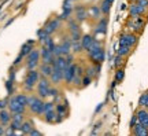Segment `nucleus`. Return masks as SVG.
Here are the masks:
<instances>
[{
  "label": "nucleus",
  "instance_id": "f257e3e1",
  "mask_svg": "<svg viewBox=\"0 0 148 136\" xmlns=\"http://www.w3.org/2000/svg\"><path fill=\"white\" fill-rule=\"evenodd\" d=\"M44 102L37 95H27V109L34 115H42L44 114Z\"/></svg>",
  "mask_w": 148,
  "mask_h": 136
},
{
  "label": "nucleus",
  "instance_id": "f03ea898",
  "mask_svg": "<svg viewBox=\"0 0 148 136\" xmlns=\"http://www.w3.org/2000/svg\"><path fill=\"white\" fill-rule=\"evenodd\" d=\"M38 80H40V72H38V69L27 70L26 76H25V79H23L22 87H23V89H25L26 92H32L33 89L36 88Z\"/></svg>",
  "mask_w": 148,
  "mask_h": 136
},
{
  "label": "nucleus",
  "instance_id": "7ed1b4c3",
  "mask_svg": "<svg viewBox=\"0 0 148 136\" xmlns=\"http://www.w3.org/2000/svg\"><path fill=\"white\" fill-rule=\"evenodd\" d=\"M51 87H52L51 80L48 79V77H41L40 76V80H38V83L36 85V95L40 96L41 99H47L48 95H49Z\"/></svg>",
  "mask_w": 148,
  "mask_h": 136
},
{
  "label": "nucleus",
  "instance_id": "20e7f679",
  "mask_svg": "<svg viewBox=\"0 0 148 136\" xmlns=\"http://www.w3.org/2000/svg\"><path fill=\"white\" fill-rule=\"evenodd\" d=\"M145 26V19L143 18V15H134V17H130L129 21H127V28L129 30L133 32V33H141Z\"/></svg>",
  "mask_w": 148,
  "mask_h": 136
},
{
  "label": "nucleus",
  "instance_id": "39448f33",
  "mask_svg": "<svg viewBox=\"0 0 148 136\" xmlns=\"http://www.w3.org/2000/svg\"><path fill=\"white\" fill-rule=\"evenodd\" d=\"M40 50L33 48L30 52L25 57V63H26V69L27 70H32V69H37L40 65Z\"/></svg>",
  "mask_w": 148,
  "mask_h": 136
},
{
  "label": "nucleus",
  "instance_id": "423d86ee",
  "mask_svg": "<svg viewBox=\"0 0 148 136\" xmlns=\"http://www.w3.org/2000/svg\"><path fill=\"white\" fill-rule=\"evenodd\" d=\"M138 41V36L133 32H127V33H122L119 36V46H129V47H134Z\"/></svg>",
  "mask_w": 148,
  "mask_h": 136
},
{
  "label": "nucleus",
  "instance_id": "0eeeda50",
  "mask_svg": "<svg viewBox=\"0 0 148 136\" xmlns=\"http://www.w3.org/2000/svg\"><path fill=\"white\" fill-rule=\"evenodd\" d=\"M77 73V63L73 62L67 65L66 69H64V76H63V83H66L67 85H71L73 84V79Z\"/></svg>",
  "mask_w": 148,
  "mask_h": 136
},
{
  "label": "nucleus",
  "instance_id": "6e6552de",
  "mask_svg": "<svg viewBox=\"0 0 148 136\" xmlns=\"http://www.w3.org/2000/svg\"><path fill=\"white\" fill-rule=\"evenodd\" d=\"M7 109L10 110L11 113H22V114H25L27 107L21 105L14 96H10V98H8V106H7Z\"/></svg>",
  "mask_w": 148,
  "mask_h": 136
},
{
  "label": "nucleus",
  "instance_id": "1a4fd4ad",
  "mask_svg": "<svg viewBox=\"0 0 148 136\" xmlns=\"http://www.w3.org/2000/svg\"><path fill=\"white\" fill-rule=\"evenodd\" d=\"M86 55H88V59L90 61V63H103L106 61V50L103 47L93 51V52L86 54Z\"/></svg>",
  "mask_w": 148,
  "mask_h": 136
},
{
  "label": "nucleus",
  "instance_id": "9d476101",
  "mask_svg": "<svg viewBox=\"0 0 148 136\" xmlns=\"http://www.w3.org/2000/svg\"><path fill=\"white\" fill-rule=\"evenodd\" d=\"M60 26H62V21H60L59 18H52V19H48V21L45 22L44 29L47 30L48 35L52 36L53 33H56V32L60 29Z\"/></svg>",
  "mask_w": 148,
  "mask_h": 136
},
{
  "label": "nucleus",
  "instance_id": "9b49d317",
  "mask_svg": "<svg viewBox=\"0 0 148 136\" xmlns=\"http://www.w3.org/2000/svg\"><path fill=\"white\" fill-rule=\"evenodd\" d=\"M107 26H108V18L107 17H100L97 19V25L95 28V32H93V36H104L107 33Z\"/></svg>",
  "mask_w": 148,
  "mask_h": 136
},
{
  "label": "nucleus",
  "instance_id": "f8f14e48",
  "mask_svg": "<svg viewBox=\"0 0 148 136\" xmlns=\"http://www.w3.org/2000/svg\"><path fill=\"white\" fill-rule=\"evenodd\" d=\"M74 18L77 19L78 22H84L86 21L89 17H88V7L79 4L74 7Z\"/></svg>",
  "mask_w": 148,
  "mask_h": 136
},
{
  "label": "nucleus",
  "instance_id": "ddd939ff",
  "mask_svg": "<svg viewBox=\"0 0 148 136\" xmlns=\"http://www.w3.org/2000/svg\"><path fill=\"white\" fill-rule=\"evenodd\" d=\"M53 59H55V55H53L52 50L41 46V48H40V61L42 63H52Z\"/></svg>",
  "mask_w": 148,
  "mask_h": 136
},
{
  "label": "nucleus",
  "instance_id": "4468645a",
  "mask_svg": "<svg viewBox=\"0 0 148 136\" xmlns=\"http://www.w3.org/2000/svg\"><path fill=\"white\" fill-rule=\"evenodd\" d=\"M63 76H64V70H62V69H55V68H53L52 74L49 76L51 84H52V85H56V87H58L59 84L63 83Z\"/></svg>",
  "mask_w": 148,
  "mask_h": 136
},
{
  "label": "nucleus",
  "instance_id": "2eb2a0df",
  "mask_svg": "<svg viewBox=\"0 0 148 136\" xmlns=\"http://www.w3.org/2000/svg\"><path fill=\"white\" fill-rule=\"evenodd\" d=\"M147 12V8L143 7V6L140 4L138 1H134V3H130L129 6V14L130 17H134V15H144Z\"/></svg>",
  "mask_w": 148,
  "mask_h": 136
},
{
  "label": "nucleus",
  "instance_id": "dca6fc26",
  "mask_svg": "<svg viewBox=\"0 0 148 136\" xmlns=\"http://www.w3.org/2000/svg\"><path fill=\"white\" fill-rule=\"evenodd\" d=\"M38 72H40V76L41 77H48L49 79V76L52 74V70H53V66L52 63H42L40 62V65H38Z\"/></svg>",
  "mask_w": 148,
  "mask_h": 136
},
{
  "label": "nucleus",
  "instance_id": "f3484780",
  "mask_svg": "<svg viewBox=\"0 0 148 136\" xmlns=\"http://www.w3.org/2000/svg\"><path fill=\"white\" fill-rule=\"evenodd\" d=\"M132 133L134 136H148V128L137 121V122L132 126Z\"/></svg>",
  "mask_w": 148,
  "mask_h": 136
},
{
  "label": "nucleus",
  "instance_id": "a211bd4d",
  "mask_svg": "<svg viewBox=\"0 0 148 136\" xmlns=\"http://www.w3.org/2000/svg\"><path fill=\"white\" fill-rule=\"evenodd\" d=\"M11 122V111L8 109H1L0 110V124L7 128Z\"/></svg>",
  "mask_w": 148,
  "mask_h": 136
},
{
  "label": "nucleus",
  "instance_id": "6ab92c4d",
  "mask_svg": "<svg viewBox=\"0 0 148 136\" xmlns=\"http://www.w3.org/2000/svg\"><path fill=\"white\" fill-rule=\"evenodd\" d=\"M136 115H137L138 122H141L144 126L148 128V109L145 107H140V109L136 111Z\"/></svg>",
  "mask_w": 148,
  "mask_h": 136
},
{
  "label": "nucleus",
  "instance_id": "aec40b11",
  "mask_svg": "<svg viewBox=\"0 0 148 136\" xmlns=\"http://www.w3.org/2000/svg\"><path fill=\"white\" fill-rule=\"evenodd\" d=\"M101 15H103V14H101V10L99 6L92 4L88 7V17H89V18H92V19H99Z\"/></svg>",
  "mask_w": 148,
  "mask_h": 136
},
{
  "label": "nucleus",
  "instance_id": "412c9836",
  "mask_svg": "<svg viewBox=\"0 0 148 136\" xmlns=\"http://www.w3.org/2000/svg\"><path fill=\"white\" fill-rule=\"evenodd\" d=\"M66 23H67V32H69V33L81 32V29H79V22L77 21L75 18H69V19L66 21Z\"/></svg>",
  "mask_w": 148,
  "mask_h": 136
},
{
  "label": "nucleus",
  "instance_id": "4be33fe9",
  "mask_svg": "<svg viewBox=\"0 0 148 136\" xmlns=\"http://www.w3.org/2000/svg\"><path fill=\"white\" fill-rule=\"evenodd\" d=\"M93 39H95V36H93V35H89V33L81 36V46H82V50H84V51H86V50L90 47Z\"/></svg>",
  "mask_w": 148,
  "mask_h": 136
},
{
  "label": "nucleus",
  "instance_id": "5701e85b",
  "mask_svg": "<svg viewBox=\"0 0 148 136\" xmlns=\"http://www.w3.org/2000/svg\"><path fill=\"white\" fill-rule=\"evenodd\" d=\"M52 66L55 69H62V70H64V69H66V66H67L66 58H64L63 55L55 57V59H53V62H52Z\"/></svg>",
  "mask_w": 148,
  "mask_h": 136
},
{
  "label": "nucleus",
  "instance_id": "b1692460",
  "mask_svg": "<svg viewBox=\"0 0 148 136\" xmlns=\"http://www.w3.org/2000/svg\"><path fill=\"white\" fill-rule=\"evenodd\" d=\"M112 3H114V0H101V3L99 4V7H100L101 14H103V15H108V14H110Z\"/></svg>",
  "mask_w": 148,
  "mask_h": 136
},
{
  "label": "nucleus",
  "instance_id": "393cba45",
  "mask_svg": "<svg viewBox=\"0 0 148 136\" xmlns=\"http://www.w3.org/2000/svg\"><path fill=\"white\" fill-rule=\"evenodd\" d=\"M33 48H34V40H27V41L21 47V51H19V54H21L22 57H26V55L30 52V51H32Z\"/></svg>",
  "mask_w": 148,
  "mask_h": 136
},
{
  "label": "nucleus",
  "instance_id": "a878e982",
  "mask_svg": "<svg viewBox=\"0 0 148 136\" xmlns=\"http://www.w3.org/2000/svg\"><path fill=\"white\" fill-rule=\"evenodd\" d=\"M33 128H34V125H33L32 121L25 118V121L22 122V126H21V129H19V132H21V133H23V135H29Z\"/></svg>",
  "mask_w": 148,
  "mask_h": 136
},
{
  "label": "nucleus",
  "instance_id": "bb28decb",
  "mask_svg": "<svg viewBox=\"0 0 148 136\" xmlns=\"http://www.w3.org/2000/svg\"><path fill=\"white\" fill-rule=\"evenodd\" d=\"M44 120H45V122H48V124H53V122H56V111H55V109L53 110H48V111H44Z\"/></svg>",
  "mask_w": 148,
  "mask_h": 136
},
{
  "label": "nucleus",
  "instance_id": "cd10ccee",
  "mask_svg": "<svg viewBox=\"0 0 148 136\" xmlns=\"http://www.w3.org/2000/svg\"><path fill=\"white\" fill-rule=\"evenodd\" d=\"M130 52H132V47H129V46H119L118 50H116V54L121 55V57H123V58L129 57Z\"/></svg>",
  "mask_w": 148,
  "mask_h": 136
},
{
  "label": "nucleus",
  "instance_id": "c85d7f7f",
  "mask_svg": "<svg viewBox=\"0 0 148 136\" xmlns=\"http://www.w3.org/2000/svg\"><path fill=\"white\" fill-rule=\"evenodd\" d=\"M82 51H84V50H82V46H81V40H78V41H71V52H73L74 55L81 54Z\"/></svg>",
  "mask_w": 148,
  "mask_h": 136
},
{
  "label": "nucleus",
  "instance_id": "c756f323",
  "mask_svg": "<svg viewBox=\"0 0 148 136\" xmlns=\"http://www.w3.org/2000/svg\"><path fill=\"white\" fill-rule=\"evenodd\" d=\"M12 96H14L21 105L27 107V94H16V95H12Z\"/></svg>",
  "mask_w": 148,
  "mask_h": 136
},
{
  "label": "nucleus",
  "instance_id": "7c9ffc66",
  "mask_svg": "<svg viewBox=\"0 0 148 136\" xmlns=\"http://www.w3.org/2000/svg\"><path fill=\"white\" fill-rule=\"evenodd\" d=\"M49 36H51V35H48L47 30H45L44 28H41V29H38V30H37V39H38V41L40 43H42L47 37H49Z\"/></svg>",
  "mask_w": 148,
  "mask_h": 136
},
{
  "label": "nucleus",
  "instance_id": "2f4dec72",
  "mask_svg": "<svg viewBox=\"0 0 148 136\" xmlns=\"http://www.w3.org/2000/svg\"><path fill=\"white\" fill-rule=\"evenodd\" d=\"M74 10H62V14L58 17L60 21H67L69 18H71V15H73Z\"/></svg>",
  "mask_w": 148,
  "mask_h": 136
},
{
  "label": "nucleus",
  "instance_id": "473e14b6",
  "mask_svg": "<svg viewBox=\"0 0 148 136\" xmlns=\"http://www.w3.org/2000/svg\"><path fill=\"white\" fill-rule=\"evenodd\" d=\"M123 77H125V70L122 68H118L115 72V76H114V80H115L116 83H121L122 80H123Z\"/></svg>",
  "mask_w": 148,
  "mask_h": 136
},
{
  "label": "nucleus",
  "instance_id": "72a5a7b5",
  "mask_svg": "<svg viewBox=\"0 0 148 136\" xmlns=\"http://www.w3.org/2000/svg\"><path fill=\"white\" fill-rule=\"evenodd\" d=\"M44 47H47V48H49V50H53V47H55V41H53V39H52V36H49V37H47L44 41L41 43Z\"/></svg>",
  "mask_w": 148,
  "mask_h": 136
},
{
  "label": "nucleus",
  "instance_id": "f704fd0d",
  "mask_svg": "<svg viewBox=\"0 0 148 136\" xmlns=\"http://www.w3.org/2000/svg\"><path fill=\"white\" fill-rule=\"evenodd\" d=\"M62 10H74V0H64Z\"/></svg>",
  "mask_w": 148,
  "mask_h": 136
},
{
  "label": "nucleus",
  "instance_id": "c9c22d12",
  "mask_svg": "<svg viewBox=\"0 0 148 136\" xmlns=\"http://www.w3.org/2000/svg\"><path fill=\"white\" fill-rule=\"evenodd\" d=\"M112 61H114V66L118 69V68H121L122 63H123V57H121V55H118V54H116Z\"/></svg>",
  "mask_w": 148,
  "mask_h": 136
},
{
  "label": "nucleus",
  "instance_id": "e433bc0d",
  "mask_svg": "<svg viewBox=\"0 0 148 136\" xmlns=\"http://www.w3.org/2000/svg\"><path fill=\"white\" fill-rule=\"evenodd\" d=\"M147 96H148V94H147V92H144V94H141V96L138 98V106H140V107H144V106H145Z\"/></svg>",
  "mask_w": 148,
  "mask_h": 136
},
{
  "label": "nucleus",
  "instance_id": "4c0bfd02",
  "mask_svg": "<svg viewBox=\"0 0 148 136\" xmlns=\"http://www.w3.org/2000/svg\"><path fill=\"white\" fill-rule=\"evenodd\" d=\"M92 77H89V76H86V74H84V77H82V88H85V87H88L90 83H92Z\"/></svg>",
  "mask_w": 148,
  "mask_h": 136
},
{
  "label": "nucleus",
  "instance_id": "58836bf2",
  "mask_svg": "<svg viewBox=\"0 0 148 136\" xmlns=\"http://www.w3.org/2000/svg\"><path fill=\"white\" fill-rule=\"evenodd\" d=\"M55 109V102L51 100V102H44V111H48V110H53Z\"/></svg>",
  "mask_w": 148,
  "mask_h": 136
},
{
  "label": "nucleus",
  "instance_id": "ea45409f",
  "mask_svg": "<svg viewBox=\"0 0 148 136\" xmlns=\"http://www.w3.org/2000/svg\"><path fill=\"white\" fill-rule=\"evenodd\" d=\"M7 106H8V98L0 99V110H1V109H7Z\"/></svg>",
  "mask_w": 148,
  "mask_h": 136
},
{
  "label": "nucleus",
  "instance_id": "a19ab883",
  "mask_svg": "<svg viewBox=\"0 0 148 136\" xmlns=\"http://www.w3.org/2000/svg\"><path fill=\"white\" fill-rule=\"evenodd\" d=\"M22 59H25V57H22L21 54L15 58V61H14V66H18V65H21L22 63Z\"/></svg>",
  "mask_w": 148,
  "mask_h": 136
},
{
  "label": "nucleus",
  "instance_id": "79ce46f5",
  "mask_svg": "<svg viewBox=\"0 0 148 136\" xmlns=\"http://www.w3.org/2000/svg\"><path fill=\"white\" fill-rule=\"evenodd\" d=\"M29 135H32V136H40V135H41V132L37 131L36 128H33L32 131H30V133H29Z\"/></svg>",
  "mask_w": 148,
  "mask_h": 136
},
{
  "label": "nucleus",
  "instance_id": "37998d69",
  "mask_svg": "<svg viewBox=\"0 0 148 136\" xmlns=\"http://www.w3.org/2000/svg\"><path fill=\"white\" fill-rule=\"evenodd\" d=\"M137 121H138V120H137V115L134 114V115H133V117H132V120H130V128H132V126L134 125V124H136Z\"/></svg>",
  "mask_w": 148,
  "mask_h": 136
},
{
  "label": "nucleus",
  "instance_id": "c03bdc74",
  "mask_svg": "<svg viewBox=\"0 0 148 136\" xmlns=\"http://www.w3.org/2000/svg\"><path fill=\"white\" fill-rule=\"evenodd\" d=\"M138 3H140V4L143 6V7H145V8L148 10V0H138Z\"/></svg>",
  "mask_w": 148,
  "mask_h": 136
},
{
  "label": "nucleus",
  "instance_id": "a18cd8bd",
  "mask_svg": "<svg viewBox=\"0 0 148 136\" xmlns=\"http://www.w3.org/2000/svg\"><path fill=\"white\" fill-rule=\"evenodd\" d=\"M1 135H4V126L0 124V136H1Z\"/></svg>",
  "mask_w": 148,
  "mask_h": 136
},
{
  "label": "nucleus",
  "instance_id": "49530a36",
  "mask_svg": "<svg viewBox=\"0 0 148 136\" xmlns=\"http://www.w3.org/2000/svg\"><path fill=\"white\" fill-rule=\"evenodd\" d=\"M101 106H103V105H99V106H97V109H96V110H95L96 113H97V111H99V110H100V109H101Z\"/></svg>",
  "mask_w": 148,
  "mask_h": 136
},
{
  "label": "nucleus",
  "instance_id": "de8ad7c7",
  "mask_svg": "<svg viewBox=\"0 0 148 136\" xmlns=\"http://www.w3.org/2000/svg\"><path fill=\"white\" fill-rule=\"evenodd\" d=\"M130 3H134V1H138V0H129Z\"/></svg>",
  "mask_w": 148,
  "mask_h": 136
},
{
  "label": "nucleus",
  "instance_id": "09e8293b",
  "mask_svg": "<svg viewBox=\"0 0 148 136\" xmlns=\"http://www.w3.org/2000/svg\"><path fill=\"white\" fill-rule=\"evenodd\" d=\"M5 1H8V0H3V1H1V4H4Z\"/></svg>",
  "mask_w": 148,
  "mask_h": 136
},
{
  "label": "nucleus",
  "instance_id": "8fccbe9b",
  "mask_svg": "<svg viewBox=\"0 0 148 136\" xmlns=\"http://www.w3.org/2000/svg\"><path fill=\"white\" fill-rule=\"evenodd\" d=\"M74 1H79V0H74Z\"/></svg>",
  "mask_w": 148,
  "mask_h": 136
},
{
  "label": "nucleus",
  "instance_id": "3c124183",
  "mask_svg": "<svg viewBox=\"0 0 148 136\" xmlns=\"http://www.w3.org/2000/svg\"><path fill=\"white\" fill-rule=\"evenodd\" d=\"M145 92H147V94H148V89H147V91H145Z\"/></svg>",
  "mask_w": 148,
  "mask_h": 136
}]
</instances>
